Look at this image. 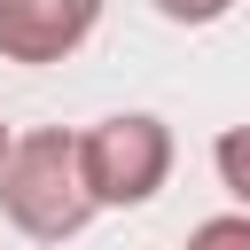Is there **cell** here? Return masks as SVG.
Returning <instances> with one entry per match:
<instances>
[{"mask_svg": "<svg viewBox=\"0 0 250 250\" xmlns=\"http://www.w3.org/2000/svg\"><path fill=\"white\" fill-rule=\"evenodd\" d=\"M94 188L78 172V133L62 125H39V133H16L8 156H0V219L31 242H70L86 219H94Z\"/></svg>", "mask_w": 250, "mask_h": 250, "instance_id": "obj_1", "label": "cell"}, {"mask_svg": "<svg viewBox=\"0 0 250 250\" xmlns=\"http://www.w3.org/2000/svg\"><path fill=\"white\" fill-rule=\"evenodd\" d=\"M78 172H86L102 211H133L172 180V125L148 109H117V117L78 133Z\"/></svg>", "mask_w": 250, "mask_h": 250, "instance_id": "obj_2", "label": "cell"}, {"mask_svg": "<svg viewBox=\"0 0 250 250\" xmlns=\"http://www.w3.org/2000/svg\"><path fill=\"white\" fill-rule=\"evenodd\" d=\"M102 0H0V62H62L94 39Z\"/></svg>", "mask_w": 250, "mask_h": 250, "instance_id": "obj_3", "label": "cell"}, {"mask_svg": "<svg viewBox=\"0 0 250 250\" xmlns=\"http://www.w3.org/2000/svg\"><path fill=\"white\" fill-rule=\"evenodd\" d=\"M211 164H219V188L250 211V125H227V133L211 141Z\"/></svg>", "mask_w": 250, "mask_h": 250, "instance_id": "obj_4", "label": "cell"}, {"mask_svg": "<svg viewBox=\"0 0 250 250\" xmlns=\"http://www.w3.org/2000/svg\"><path fill=\"white\" fill-rule=\"evenodd\" d=\"M148 8H156L164 23H180V31H203V23H219L234 0H148Z\"/></svg>", "mask_w": 250, "mask_h": 250, "instance_id": "obj_5", "label": "cell"}, {"mask_svg": "<svg viewBox=\"0 0 250 250\" xmlns=\"http://www.w3.org/2000/svg\"><path fill=\"white\" fill-rule=\"evenodd\" d=\"M195 242H203V250H219V242H242V250H250V211H234V219H203Z\"/></svg>", "mask_w": 250, "mask_h": 250, "instance_id": "obj_6", "label": "cell"}, {"mask_svg": "<svg viewBox=\"0 0 250 250\" xmlns=\"http://www.w3.org/2000/svg\"><path fill=\"white\" fill-rule=\"evenodd\" d=\"M8 141H16V133H8V117H0V156H8Z\"/></svg>", "mask_w": 250, "mask_h": 250, "instance_id": "obj_7", "label": "cell"}]
</instances>
